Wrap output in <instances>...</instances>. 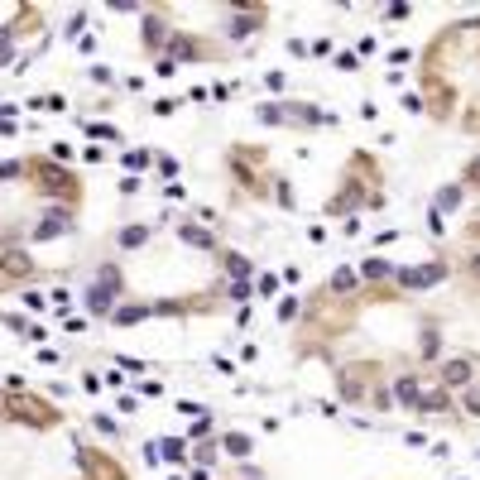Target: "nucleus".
<instances>
[{"mask_svg": "<svg viewBox=\"0 0 480 480\" xmlns=\"http://www.w3.org/2000/svg\"><path fill=\"white\" fill-rule=\"evenodd\" d=\"M447 403H452V399H447V389H427V394H418V413H423V408H427V413H442Z\"/></svg>", "mask_w": 480, "mask_h": 480, "instance_id": "13", "label": "nucleus"}, {"mask_svg": "<svg viewBox=\"0 0 480 480\" xmlns=\"http://www.w3.org/2000/svg\"><path fill=\"white\" fill-rule=\"evenodd\" d=\"M466 269H471V274H476V279H480V255H476V260H471V265H466Z\"/></svg>", "mask_w": 480, "mask_h": 480, "instance_id": "25", "label": "nucleus"}, {"mask_svg": "<svg viewBox=\"0 0 480 480\" xmlns=\"http://www.w3.org/2000/svg\"><path fill=\"white\" fill-rule=\"evenodd\" d=\"M471 370H476V365H471L466 355H461V360H447V365H442V389H466V384L476 379Z\"/></svg>", "mask_w": 480, "mask_h": 480, "instance_id": "8", "label": "nucleus"}, {"mask_svg": "<svg viewBox=\"0 0 480 480\" xmlns=\"http://www.w3.org/2000/svg\"><path fill=\"white\" fill-rule=\"evenodd\" d=\"M154 72H159V77H173V72H178V63H173V58H159V68H154Z\"/></svg>", "mask_w": 480, "mask_h": 480, "instance_id": "24", "label": "nucleus"}, {"mask_svg": "<svg viewBox=\"0 0 480 480\" xmlns=\"http://www.w3.org/2000/svg\"><path fill=\"white\" fill-rule=\"evenodd\" d=\"M178 236H183L187 245H197V250H212V245H216L212 231H202V226H192V221H183V226H178Z\"/></svg>", "mask_w": 480, "mask_h": 480, "instance_id": "12", "label": "nucleus"}, {"mask_svg": "<svg viewBox=\"0 0 480 480\" xmlns=\"http://www.w3.org/2000/svg\"><path fill=\"white\" fill-rule=\"evenodd\" d=\"M0 413L15 418V423H25V427H58L63 423V413H58L53 403L39 399V394H25V389H10V394L0 399Z\"/></svg>", "mask_w": 480, "mask_h": 480, "instance_id": "2", "label": "nucleus"}, {"mask_svg": "<svg viewBox=\"0 0 480 480\" xmlns=\"http://www.w3.org/2000/svg\"><path fill=\"white\" fill-rule=\"evenodd\" d=\"M149 236H154V226H149V221H144V226H125V231L115 236V245H120V250H134V245H144Z\"/></svg>", "mask_w": 480, "mask_h": 480, "instance_id": "11", "label": "nucleus"}, {"mask_svg": "<svg viewBox=\"0 0 480 480\" xmlns=\"http://www.w3.org/2000/svg\"><path fill=\"white\" fill-rule=\"evenodd\" d=\"M461 178H466V183H471V187H480V154H476V159H471V163H466V173H461Z\"/></svg>", "mask_w": 480, "mask_h": 480, "instance_id": "21", "label": "nucleus"}, {"mask_svg": "<svg viewBox=\"0 0 480 480\" xmlns=\"http://www.w3.org/2000/svg\"><path fill=\"white\" fill-rule=\"evenodd\" d=\"M221 260H226V269H231V274H240V279L250 274V265H245V255H221Z\"/></svg>", "mask_w": 480, "mask_h": 480, "instance_id": "17", "label": "nucleus"}, {"mask_svg": "<svg viewBox=\"0 0 480 480\" xmlns=\"http://www.w3.org/2000/svg\"><path fill=\"white\" fill-rule=\"evenodd\" d=\"M25 178L44 197H58L63 207H77L82 202V183H77V173H68V168H58V163L49 159H25Z\"/></svg>", "mask_w": 480, "mask_h": 480, "instance_id": "1", "label": "nucleus"}, {"mask_svg": "<svg viewBox=\"0 0 480 480\" xmlns=\"http://www.w3.org/2000/svg\"><path fill=\"white\" fill-rule=\"evenodd\" d=\"M115 298H120V265H101L96 279H91V289H87V308L96 317H110L115 312Z\"/></svg>", "mask_w": 480, "mask_h": 480, "instance_id": "3", "label": "nucleus"}, {"mask_svg": "<svg viewBox=\"0 0 480 480\" xmlns=\"http://www.w3.org/2000/svg\"><path fill=\"white\" fill-rule=\"evenodd\" d=\"M274 289H279V279H274V274H260V293L274 298Z\"/></svg>", "mask_w": 480, "mask_h": 480, "instance_id": "23", "label": "nucleus"}, {"mask_svg": "<svg viewBox=\"0 0 480 480\" xmlns=\"http://www.w3.org/2000/svg\"><path fill=\"white\" fill-rule=\"evenodd\" d=\"M72 226H77V216H72V207H49V212H44V221H34V240L68 236Z\"/></svg>", "mask_w": 480, "mask_h": 480, "instance_id": "5", "label": "nucleus"}, {"mask_svg": "<svg viewBox=\"0 0 480 480\" xmlns=\"http://www.w3.org/2000/svg\"><path fill=\"white\" fill-rule=\"evenodd\" d=\"M442 274H447L442 265H427V269H403L399 279H403V289H427V284H437Z\"/></svg>", "mask_w": 480, "mask_h": 480, "instance_id": "9", "label": "nucleus"}, {"mask_svg": "<svg viewBox=\"0 0 480 480\" xmlns=\"http://www.w3.org/2000/svg\"><path fill=\"white\" fill-rule=\"evenodd\" d=\"M168 39H173V29H168V20L149 10V15H144V53H159V49L168 44Z\"/></svg>", "mask_w": 480, "mask_h": 480, "instance_id": "6", "label": "nucleus"}, {"mask_svg": "<svg viewBox=\"0 0 480 480\" xmlns=\"http://www.w3.org/2000/svg\"><path fill=\"white\" fill-rule=\"evenodd\" d=\"M461 130H466V134H480V101H476L471 115H461Z\"/></svg>", "mask_w": 480, "mask_h": 480, "instance_id": "20", "label": "nucleus"}, {"mask_svg": "<svg viewBox=\"0 0 480 480\" xmlns=\"http://www.w3.org/2000/svg\"><path fill=\"white\" fill-rule=\"evenodd\" d=\"M5 178H25V159H10V163H0V183Z\"/></svg>", "mask_w": 480, "mask_h": 480, "instance_id": "16", "label": "nucleus"}, {"mask_svg": "<svg viewBox=\"0 0 480 480\" xmlns=\"http://www.w3.org/2000/svg\"><path fill=\"white\" fill-rule=\"evenodd\" d=\"M379 274H394V265H389V260H370V265H365V279H379Z\"/></svg>", "mask_w": 480, "mask_h": 480, "instance_id": "19", "label": "nucleus"}, {"mask_svg": "<svg viewBox=\"0 0 480 480\" xmlns=\"http://www.w3.org/2000/svg\"><path fill=\"white\" fill-rule=\"evenodd\" d=\"M77 466L87 471V480H125V471L106 452H96V447H77Z\"/></svg>", "mask_w": 480, "mask_h": 480, "instance_id": "4", "label": "nucleus"}, {"mask_svg": "<svg viewBox=\"0 0 480 480\" xmlns=\"http://www.w3.org/2000/svg\"><path fill=\"white\" fill-rule=\"evenodd\" d=\"M350 284H355V274H350V269H341V274H331V289H336V293H341V289H350Z\"/></svg>", "mask_w": 480, "mask_h": 480, "instance_id": "22", "label": "nucleus"}, {"mask_svg": "<svg viewBox=\"0 0 480 480\" xmlns=\"http://www.w3.org/2000/svg\"><path fill=\"white\" fill-rule=\"evenodd\" d=\"M0 260H5V265H0V284H5V279H29V274H34V260H29L25 250H5Z\"/></svg>", "mask_w": 480, "mask_h": 480, "instance_id": "7", "label": "nucleus"}, {"mask_svg": "<svg viewBox=\"0 0 480 480\" xmlns=\"http://www.w3.org/2000/svg\"><path fill=\"white\" fill-rule=\"evenodd\" d=\"M87 134H96V139H115V144H120V130H115V125H87Z\"/></svg>", "mask_w": 480, "mask_h": 480, "instance_id": "18", "label": "nucleus"}, {"mask_svg": "<svg viewBox=\"0 0 480 480\" xmlns=\"http://www.w3.org/2000/svg\"><path fill=\"white\" fill-rule=\"evenodd\" d=\"M260 25H265V10H245V15L231 20V39H245V34H255Z\"/></svg>", "mask_w": 480, "mask_h": 480, "instance_id": "10", "label": "nucleus"}, {"mask_svg": "<svg viewBox=\"0 0 480 480\" xmlns=\"http://www.w3.org/2000/svg\"><path fill=\"white\" fill-rule=\"evenodd\" d=\"M461 413L480 418V384H466V389H461Z\"/></svg>", "mask_w": 480, "mask_h": 480, "instance_id": "14", "label": "nucleus"}, {"mask_svg": "<svg viewBox=\"0 0 480 480\" xmlns=\"http://www.w3.org/2000/svg\"><path fill=\"white\" fill-rule=\"evenodd\" d=\"M226 452H231V456H250V437H240V432H236V437H226Z\"/></svg>", "mask_w": 480, "mask_h": 480, "instance_id": "15", "label": "nucleus"}]
</instances>
